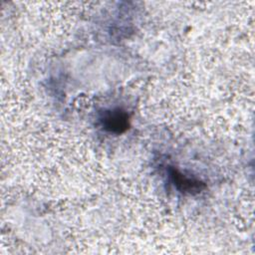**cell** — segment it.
Wrapping results in <instances>:
<instances>
[{"mask_svg": "<svg viewBox=\"0 0 255 255\" xmlns=\"http://www.w3.org/2000/svg\"><path fill=\"white\" fill-rule=\"evenodd\" d=\"M102 123L106 129L114 132H122L128 128V117L120 110L109 111L104 114Z\"/></svg>", "mask_w": 255, "mask_h": 255, "instance_id": "cell-1", "label": "cell"}, {"mask_svg": "<svg viewBox=\"0 0 255 255\" xmlns=\"http://www.w3.org/2000/svg\"><path fill=\"white\" fill-rule=\"evenodd\" d=\"M171 177L173 179L174 185H176V187L182 192H200V190L204 187L202 182L185 177L183 174L177 172L176 170L171 171Z\"/></svg>", "mask_w": 255, "mask_h": 255, "instance_id": "cell-2", "label": "cell"}]
</instances>
